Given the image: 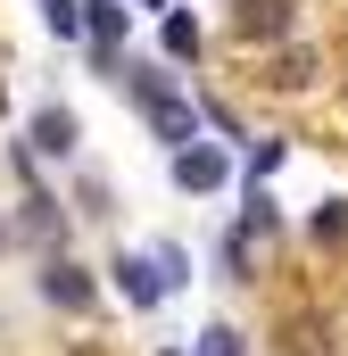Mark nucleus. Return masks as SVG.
<instances>
[{
	"instance_id": "obj_3",
	"label": "nucleus",
	"mask_w": 348,
	"mask_h": 356,
	"mask_svg": "<svg viewBox=\"0 0 348 356\" xmlns=\"http://www.w3.org/2000/svg\"><path fill=\"white\" fill-rule=\"evenodd\" d=\"M232 42H290L299 33V0H232Z\"/></svg>"
},
{
	"instance_id": "obj_4",
	"label": "nucleus",
	"mask_w": 348,
	"mask_h": 356,
	"mask_svg": "<svg viewBox=\"0 0 348 356\" xmlns=\"http://www.w3.org/2000/svg\"><path fill=\"white\" fill-rule=\"evenodd\" d=\"M174 182H182L191 199L224 191V182H232V141H191V149H174Z\"/></svg>"
},
{
	"instance_id": "obj_11",
	"label": "nucleus",
	"mask_w": 348,
	"mask_h": 356,
	"mask_svg": "<svg viewBox=\"0 0 348 356\" xmlns=\"http://www.w3.org/2000/svg\"><path fill=\"white\" fill-rule=\"evenodd\" d=\"M315 241H324V249L348 241V199H324V207H315Z\"/></svg>"
},
{
	"instance_id": "obj_2",
	"label": "nucleus",
	"mask_w": 348,
	"mask_h": 356,
	"mask_svg": "<svg viewBox=\"0 0 348 356\" xmlns=\"http://www.w3.org/2000/svg\"><path fill=\"white\" fill-rule=\"evenodd\" d=\"M58 232H67V207H58V191L25 182V199H17V216H8V241H33V249H58Z\"/></svg>"
},
{
	"instance_id": "obj_7",
	"label": "nucleus",
	"mask_w": 348,
	"mask_h": 356,
	"mask_svg": "<svg viewBox=\"0 0 348 356\" xmlns=\"http://www.w3.org/2000/svg\"><path fill=\"white\" fill-rule=\"evenodd\" d=\"M108 273H116V298H125V307H158V298H166V282H158V257H150V249H125Z\"/></svg>"
},
{
	"instance_id": "obj_5",
	"label": "nucleus",
	"mask_w": 348,
	"mask_h": 356,
	"mask_svg": "<svg viewBox=\"0 0 348 356\" xmlns=\"http://www.w3.org/2000/svg\"><path fill=\"white\" fill-rule=\"evenodd\" d=\"M25 149H33V158H75V149H84L75 108H67V99H42V108H33V124H25Z\"/></svg>"
},
{
	"instance_id": "obj_6",
	"label": "nucleus",
	"mask_w": 348,
	"mask_h": 356,
	"mask_svg": "<svg viewBox=\"0 0 348 356\" xmlns=\"http://www.w3.org/2000/svg\"><path fill=\"white\" fill-rule=\"evenodd\" d=\"M42 298H50L58 315H91V307H100V282H91L75 257H42Z\"/></svg>"
},
{
	"instance_id": "obj_13",
	"label": "nucleus",
	"mask_w": 348,
	"mask_h": 356,
	"mask_svg": "<svg viewBox=\"0 0 348 356\" xmlns=\"http://www.w3.org/2000/svg\"><path fill=\"white\" fill-rule=\"evenodd\" d=\"M150 257H158V282H166V290L191 282V257H182V249H150Z\"/></svg>"
},
{
	"instance_id": "obj_10",
	"label": "nucleus",
	"mask_w": 348,
	"mask_h": 356,
	"mask_svg": "<svg viewBox=\"0 0 348 356\" xmlns=\"http://www.w3.org/2000/svg\"><path fill=\"white\" fill-rule=\"evenodd\" d=\"M274 83H282V91L315 83V50H307V42H299V50H282V58H274Z\"/></svg>"
},
{
	"instance_id": "obj_8",
	"label": "nucleus",
	"mask_w": 348,
	"mask_h": 356,
	"mask_svg": "<svg viewBox=\"0 0 348 356\" xmlns=\"http://www.w3.org/2000/svg\"><path fill=\"white\" fill-rule=\"evenodd\" d=\"M158 50H166V58H199V25H191L182 8H166V25H158Z\"/></svg>"
},
{
	"instance_id": "obj_1",
	"label": "nucleus",
	"mask_w": 348,
	"mask_h": 356,
	"mask_svg": "<svg viewBox=\"0 0 348 356\" xmlns=\"http://www.w3.org/2000/svg\"><path fill=\"white\" fill-rule=\"evenodd\" d=\"M125 91H133L141 124H150L166 149H191V141H199V108L182 99V83H174V75H158V67H125Z\"/></svg>"
},
{
	"instance_id": "obj_9",
	"label": "nucleus",
	"mask_w": 348,
	"mask_h": 356,
	"mask_svg": "<svg viewBox=\"0 0 348 356\" xmlns=\"http://www.w3.org/2000/svg\"><path fill=\"white\" fill-rule=\"evenodd\" d=\"M33 8H42V25H50L58 42H75V33H84V0H33Z\"/></svg>"
},
{
	"instance_id": "obj_15",
	"label": "nucleus",
	"mask_w": 348,
	"mask_h": 356,
	"mask_svg": "<svg viewBox=\"0 0 348 356\" xmlns=\"http://www.w3.org/2000/svg\"><path fill=\"white\" fill-rule=\"evenodd\" d=\"M150 8H174V0H150Z\"/></svg>"
},
{
	"instance_id": "obj_12",
	"label": "nucleus",
	"mask_w": 348,
	"mask_h": 356,
	"mask_svg": "<svg viewBox=\"0 0 348 356\" xmlns=\"http://www.w3.org/2000/svg\"><path fill=\"white\" fill-rule=\"evenodd\" d=\"M191 356H249V340H241L232 323H207V332H199V348H191Z\"/></svg>"
},
{
	"instance_id": "obj_14",
	"label": "nucleus",
	"mask_w": 348,
	"mask_h": 356,
	"mask_svg": "<svg viewBox=\"0 0 348 356\" xmlns=\"http://www.w3.org/2000/svg\"><path fill=\"white\" fill-rule=\"evenodd\" d=\"M0 249H8V216H0Z\"/></svg>"
}]
</instances>
